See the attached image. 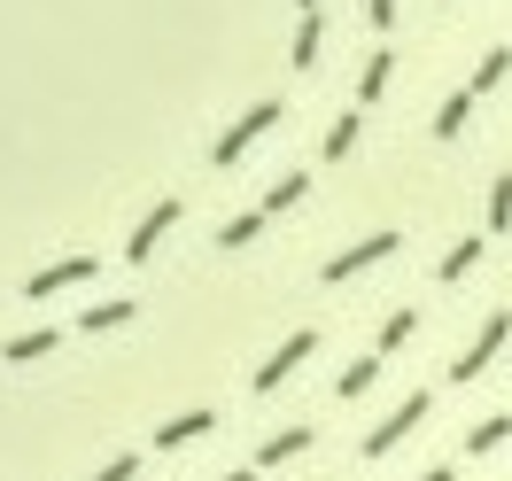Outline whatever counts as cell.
Returning a JSON list of instances; mask_svg holds the SVG:
<instances>
[{
	"instance_id": "cell-1",
	"label": "cell",
	"mask_w": 512,
	"mask_h": 481,
	"mask_svg": "<svg viewBox=\"0 0 512 481\" xmlns=\"http://www.w3.org/2000/svg\"><path fill=\"white\" fill-rule=\"evenodd\" d=\"M280 117H288L280 101H249V109H241V117H233V125L210 140V163H218V171H225V163H241L256 140H264V132H280Z\"/></svg>"
},
{
	"instance_id": "cell-2",
	"label": "cell",
	"mask_w": 512,
	"mask_h": 481,
	"mask_svg": "<svg viewBox=\"0 0 512 481\" xmlns=\"http://www.w3.org/2000/svg\"><path fill=\"white\" fill-rule=\"evenodd\" d=\"M396 249H404V233H388V225H381V233H365V241H350L342 257H326V264H319V280H326V288H342V280H357V272H373V264H388Z\"/></svg>"
},
{
	"instance_id": "cell-3",
	"label": "cell",
	"mask_w": 512,
	"mask_h": 481,
	"mask_svg": "<svg viewBox=\"0 0 512 481\" xmlns=\"http://www.w3.org/2000/svg\"><path fill=\"white\" fill-rule=\"evenodd\" d=\"M505 334H512V311H489V319H481V334H474L458 357H450V381H458V388L481 381V373H489V357L505 350Z\"/></svg>"
},
{
	"instance_id": "cell-4",
	"label": "cell",
	"mask_w": 512,
	"mask_h": 481,
	"mask_svg": "<svg viewBox=\"0 0 512 481\" xmlns=\"http://www.w3.org/2000/svg\"><path fill=\"white\" fill-rule=\"evenodd\" d=\"M419 419H427V388H412V396H404V404H396L388 419H373V435H365L357 450H365V458H388L396 443H412V427H419Z\"/></svg>"
},
{
	"instance_id": "cell-5",
	"label": "cell",
	"mask_w": 512,
	"mask_h": 481,
	"mask_svg": "<svg viewBox=\"0 0 512 481\" xmlns=\"http://www.w3.org/2000/svg\"><path fill=\"white\" fill-rule=\"evenodd\" d=\"M311 350H319V334H311V326H295L288 342H280V350H272V357H264V365L249 373V388H256V396H272V388H288V373H295V365H303Z\"/></svg>"
},
{
	"instance_id": "cell-6",
	"label": "cell",
	"mask_w": 512,
	"mask_h": 481,
	"mask_svg": "<svg viewBox=\"0 0 512 481\" xmlns=\"http://www.w3.org/2000/svg\"><path fill=\"white\" fill-rule=\"evenodd\" d=\"M86 280H94V257H63V264H39L32 280H24V295H32V303H47V295L86 288Z\"/></svg>"
},
{
	"instance_id": "cell-7",
	"label": "cell",
	"mask_w": 512,
	"mask_h": 481,
	"mask_svg": "<svg viewBox=\"0 0 512 481\" xmlns=\"http://www.w3.org/2000/svg\"><path fill=\"white\" fill-rule=\"evenodd\" d=\"M194 435H218V412H210V404H194V412H171L156 427V450H187Z\"/></svg>"
},
{
	"instance_id": "cell-8",
	"label": "cell",
	"mask_w": 512,
	"mask_h": 481,
	"mask_svg": "<svg viewBox=\"0 0 512 481\" xmlns=\"http://www.w3.org/2000/svg\"><path fill=\"white\" fill-rule=\"evenodd\" d=\"M171 225H179V202H171V194H163L156 210H148V218L132 225V241H125V257H132V264H148V249H156V241H163V233H171Z\"/></svg>"
},
{
	"instance_id": "cell-9",
	"label": "cell",
	"mask_w": 512,
	"mask_h": 481,
	"mask_svg": "<svg viewBox=\"0 0 512 481\" xmlns=\"http://www.w3.org/2000/svg\"><path fill=\"white\" fill-rule=\"evenodd\" d=\"M303 450H311V427H280V435H264V443H256V474L288 466V458H303Z\"/></svg>"
},
{
	"instance_id": "cell-10",
	"label": "cell",
	"mask_w": 512,
	"mask_h": 481,
	"mask_svg": "<svg viewBox=\"0 0 512 481\" xmlns=\"http://www.w3.org/2000/svg\"><path fill=\"white\" fill-rule=\"evenodd\" d=\"M55 342H63L55 326H32V334H8L0 357H8V365H39V357H55Z\"/></svg>"
},
{
	"instance_id": "cell-11",
	"label": "cell",
	"mask_w": 512,
	"mask_h": 481,
	"mask_svg": "<svg viewBox=\"0 0 512 481\" xmlns=\"http://www.w3.org/2000/svg\"><path fill=\"white\" fill-rule=\"evenodd\" d=\"M140 319V303H125V295H109V303H94V311H78V334H117V326Z\"/></svg>"
},
{
	"instance_id": "cell-12",
	"label": "cell",
	"mask_w": 512,
	"mask_h": 481,
	"mask_svg": "<svg viewBox=\"0 0 512 481\" xmlns=\"http://www.w3.org/2000/svg\"><path fill=\"white\" fill-rule=\"evenodd\" d=\"M303 194H311V179H303V171H288V179H272V187H264V202H256V218L272 225V218H280V210H295Z\"/></svg>"
},
{
	"instance_id": "cell-13",
	"label": "cell",
	"mask_w": 512,
	"mask_h": 481,
	"mask_svg": "<svg viewBox=\"0 0 512 481\" xmlns=\"http://www.w3.org/2000/svg\"><path fill=\"white\" fill-rule=\"evenodd\" d=\"M505 78H512V47H489V55L474 63V78H466V94H497Z\"/></svg>"
},
{
	"instance_id": "cell-14",
	"label": "cell",
	"mask_w": 512,
	"mask_h": 481,
	"mask_svg": "<svg viewBox=\"0 0 512 481\" xmlns=\"http://www.w3.org/2000/svg\"><path fill=\"white\" fill-rule=\"evenodd\" d=\"M319 47H326V16H303V24H295V39H288V63L311 70V63H319Z\"/></svg>"
},
{
	"instance_id": "cell-15",
	"label": "cell",
	"mask_w": 512,
	"mask_h": 481,
	"mask_svg": "<svg viewBox=\"0 0 512 481\" xmlns=\"http://www.w3.org/2000/svg\"><path fill=\"white\" fill-rule=\"evenodd\" d=\"M512 435V412H489V419H474V427H466V458H489V450L505 443Z\"/></svg>"
},
{
	"instance_id": "cell-16",
	"label": "cell",
	"mask_w": 512,
	"mask_h": 481,
	"mask_svg": "<svg viewBox=\"0 0 512 481\" xmlns=\"http://www.w3.org/2000/svg\"><path fill=\"white\" fill-rule=\"evenodd\" d=\"M381 381V357L365 350V357H350V365H342V381H334V396H342V404H350V396H365V388Z\"/></svg>"
},
{
	"instance_id": "cell-17",
	"label": "cell",
	"mask_w": 512,
	"mask_h": 481,
	"mask_svg": "<svg viewBox=\"0 0 512 481\" xmlns=\"http://www.w3.org/2000/svg\"><path fill=\"white\" fill-rule=\"evenodd\" d=\"M474 264H481V241L466 233V241H450V249H443V264H435V280H450V288H458V280H466Z\"/></svg>"
},
{
	"instance_id": "cell-18",
	"label": "cell",
	"mask_w": 512,
	"mask_h": 481,
	"mask_svg": "<svg viewBox=\"0 0 512 481\" xmlns=\"http://www.w3.org/2000/svg\"><path fill=\"white\" fill-rule=\"evenodd\" d=\"M474 125V94H466V86H458V94L443 101V109H435V140H458V132Z\"/></svg>"
},
{
	"instance_id": "cell-19",
	"label": "cell",
	"mask_w": 512,
	"mask_h": 481,
	"mask_svg": "<svg viewBox=\"0 0 512 481\" xmlns=\"http://www.w3.org/2000/svg\"><path fill=\"white\" fill-rule=\"evenodd\" d=\"M388 70H396V55H388V47H373V55H365V70H357V101H381V94H388Z\"/></svg>"
},
{
	"instance_id": "cell-20",
	"label": "cell",
	"mask_w": 512,
	"mask_h": 481,
	"mask_svg": "<svg viewBox=\"0 0 512 481\" xmlns=\"http://www.w3.org/2000/svg\"><path fill=\"white\" fill-rule=\"evenodd\" d=\"M357 125H365L357 109H350V117H334V125H326V140H319V156H326V163H342V156L357 148Z\"/></svg>"
},
{
	"instance_id": "cell-21",
	"label": "cell",
	"mask_w": 512,
	"mask_h": 481,
	"mask_svg": "<svg viewBox=\"0 0 512 481\" xmlns=\"http://www.w3.org/2000/svg\"><path fill=\"white\" fill-rule=\"evenodd\" d=\"M412 334H419V311H404V303H396V311H388V319H381V350H373V357H388V350H404V342H412Z\"/></svg>"
},
{
	"instance_id": "cell-22",
	"label": "cell",
	"mask_w": 512,
	"mask_h": 481,
	"mask_svg": "<svg viewBox=\"0 0 512 481\" xmlns=\"http://www.w3.org/2000/svg\"><path fill=\"white\" fill-rule=\"evenodd\" d=\"M489 233H512V171L489 179Z\"/></svg>"
},
{
	"instance_id": "cell-23",
	"label": "cell",
	"mask_w": 512,
	"mask_h": 481,
	"mask_svg": "<svg viewBox=\"0 0 512 481\" xmlns=\"http://www.w3.org/2000/svg\"><path fill=\"white\" fill-rule=\"evenodd\" d=\"M256 233H264V218H256V210H241V218H225V225H218V249H249Z\"/></svg>"
},
{
	"instance_id": "cell-24",
	"label": "cell",
	"mask_w": 512,
	"mask_h": 481,
	"mask_svg": "<svg viewBox=\"0 0 512 481\" xmlns=\"http://www.w3.org/2000/svg\"><path fill=\"white\" fill-rule=\"evenodd\" d=\"M132 474H140V458H132V450H125V458H109V466H101L94 481H132Z\"/></svg>"
},
{
	"instance_id": "cell-25",
	"label": "cell",
	"mask_w": 512,
	"mask_h": 481,
	"mask_svg": "<svg viewBox=\"0 0 512 481\" xmlns=\"http://www.w3.org/2000/svg\"><path fill=\"white\" fill-rule=\"evenodd\" d=\"M365 24H373V32H388V24H396V0H365Z\"/></svg>"
},
{
	"instance_id": "cell-26",
	"label": "cell",
	"mask_w": 512,
	"mask_h": 481,
	"mask_svg": "<svg viewBox=\"0 0 512 481\" xmlns=\"http://www.w3.org/2000/svg\"><path fill=\"white\" fill-rule=\"evenodd\" d=\"M419 481H458V474H450V466H427V474H419Z\"/></svg>"
},
{
	"instance_id": "cell-27",
	"label": "cell",
	"mask_w": 512,
	"mask_h": 481,
	"mask_svg": "<svg viewBox=\"0 0 512 481\" xmlns=\"http://www.w3.org/2000/svg\"><path fill=\"white\" fill-rule=\"evenodd\" d=\"M218 481H256V466H241V474H218Z\"/></svg>"
},
{
	"instance_id": "cell-28",
	"label": "cell",
	"mask_w": 512,
	"mask_h": 481,
	"mask_svg": "<svg viewBox=\"0 0 512 481\" xmlns=\"http://www.w3.org/2000/svg\"><path fill=\"white\" fill-rule=\"evenodd\" d=\"M295 8H303V16H319V0H295Z\"/></svg>"
}]
</instances>
